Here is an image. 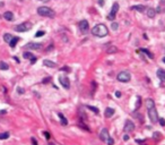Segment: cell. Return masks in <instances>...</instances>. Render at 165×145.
Here are the masks:
<instances>
[{"instance_id":"obj_1","label":"cell","mask_w":165,"mask_h":145,"mask_svg":"<svg viewBox=\"0 0 165 145\" xmlns=\"http://www.w3.org/2000/svg\"><path fill=\"white\" fill-rule=\"evenodd\" d=\"M146 107L148 109V116H149V119L152 122H156L158 120V116H157V110L155 107V102H154L152 99H147L146 100Z\"/></svg>"},{"instance_id":"obj_2","label":"cell","mask_w":165,"mask_h":145,"mask_svg":"<svg viewBox=\"0 0 165 145\" xmlns=\"http://www.w3.org/2000/svg\"><path fill=\"white\" fill-rule=\"evenodd\" d=\"M92 34L95 36H98V38H104L109 34V30L104 24H97L92 28Z\"/></svg>"},{"instance_id":"obj_3","label":"cell","mask_w":165,"mask_h":145,"mask_svg":"<svg viewBox=\"0 0 165 145\" xmlns=\"http://www.w3.org/2000/svg\"><path fill=\"white\" fill-rule=\"evenodd\" d=\"M37 14L40 16H43V17H47V18H53L56 17V13H54V10L51 8H49V7H38L37 8Z\"/></svg>"},{"instance_id":"obj_4","label":"cell","mask_w":165,"mask_h":145,"mask_svg":"<svg viewBox=\"0 0 165 145\" xmlns=\"http://www.w3.org/2000/svg\"><path fill=\"white\" fill-rule=\"evenodd\" d=\"M32 28V23L31 22H25V23H22L19 25L15 27L16 32H26V31H30Z\"/></svg>"},{"instance_id":"obj_5","label":"cell","mask_w":165,"mask_h":145,"mask_svg":"<svg viewBox=\"0 0 165 145\" xmlns=\"http://www.w3.org/2000/svg\"><path fill=\"white\" fill-rule=\"evenodd\" d=\"M117 78H118L119 82H122V83H128V82L131 79V75H130V73H128V71H121V73H119V74H118Z\"/></svg>"},{"instance_id":"obj_6","label":"cell","mask_w":165,"mask_h":145,"mask_svg":"<svg viewBox=\"0 0 165 145\" xmlns=\"http://www.w3.org/2000/svg\"><path fill=\"white\" fill-rule=\"evenodd\" d=\"M119 8H120V6H119L118 2H114L112 6V9H111V12H110V14L107 15V19L109 21H114L115 16H117V13H118Z\"/></svg>"},{"instance_id":"obj_7","label":"cell","mask_w":165,"mask_h":145,"mask_svg":"<svg viewBox=\"0 0 165 145\" xmlns=\"http://www.w3.org/2000/svg\"><path fill=\"white\" fill-rule=\"evenodd\" d=\"M79 30H80V32H82V33H87L89 31V24L86 19H82L79 23Z\"/></svg>"},{"instance_id":"obj_8","label":"cell","mask_w":165,"mask_h":145,"mask_svg":"<svg viewBox=\"0 0 165 145\" xmlns=\"http://www.w3.org/2000/svg\"><path fill=\"white\" fill-rule=\"evenodd\" d=\"M133 130H135V124L131 120H127L126 124H124V132L126 133H131Z\"/></svg>"},{"instance_id":"obj_9","label":"cell","mask_w":165,"mask_h":145,"mask_svg":"<svg viewBox=\"0 0 165 145\" xmlns=\"http://www.w3.org/2000/svg\"><path fill=\"white\" fill-rule=\"evenodd\" d=\"M23 57L25 58V59H30L31 60V65H34L36 62V60H37V58H36L35 56L33 53H31V52H27V51H25L23 53Z\"/></svg>"},{"instance_id":"obj_10","label":"cell","mask_w":165,"mask_h":145,"mask_svg":"<svg viewBox=\"0 0 165 145\" xmlns=\"http://www.w3.org/2000/svg\"><path fill=\"white\" fill-rule=\"evenodd\" d=\"M59 80H60V84H61L66 90H69L70 89V82L68 79L67 77H63V76H59Z\"/></svg>"},{"instance_id":"obj_11","label":"cell","mask_w":165,"mask_h":145,"mask_svg":"<svg viewBox=\"0 0 165 145\" xmlns=\"http://www.w3.org/2000/svg\"><path fill=\"white\" fill-rule=\"evenodd\" d=\"M109 137H110L109 130L106 129V128H103V129L101 130V133H100V138H101V141H103V142H106Z\"/></svg>"},{"instance_id":"obj_12","label":"cell","mask_w":165,"mask_h":145,"mask_svg":"<svg viewBox=\"0 0 165 145\" xmlns=\"http://www.w3.org/2000/svg\"><path fill=\"white\" fill-rule=\"evenodd\" d=\"M26 48L27 49H32V50H40V49H42V44L31 42V43H27L26 44Z\"/></svg>"},{"instance_id":"obj_13","label":"cell","mask_w":165,"mask_h":145,"mask_svg":"<svg viewBox=\"0 0 165 145\" xmlns=\"http://www.w3.org/2000/svg\"><path fill=\"white\" fill-rule=\"evenodd\" d=\"M114 109L113 108H106L105 109V113H104V116H105V118H110V117H112L113 115H114Z\"/></svg>"},{"instance_id":"obj_14","label":"cell","mask_w":165,"mask_h":145,"mask_svg":"<svg viewBox=\"0 0 165 145\" xmlns=\"http://www.w3.org/2000/svg\"><path fill=\"white\" fill-rule=\"evenodd\" d=\"M3 18L8 22H12V21H14V14L12 12H6L3 14Z\"/></svg>"},{"instance_id":"obj_15","label":"cell","mask_w":165,"mask_h":145,"mask_svg":"<svg viewBox=\"0 0 165 145\" xmlns=\"http://www.w3.org/2000/svg\"><path fill=\"white\" fill-rule=\"evenodd\" d=\"M106 52L110 54L115 53V52H118V48L115 47V45H109V47L106 48Z\"/></svg>"},{"instance_id":"obj_16","label":"cell","mask_w":165,"mask_h":145,"mask_svg":"<svg viewBox=\"0 0 165 145\" xmlns=\"http://www.w3.org/2000/svg\"><path fill=\"white\" fill-rule=\"evenodd\" d=\"M157 76L162 82H165V70L164 69H158L157 70Z\"/></svg>"},{"instance_id":"obj_17","label":"cell","mask_w":165,"mask_h":145,"mask_svg":"<svg viewBox=\"0 0 165 145\" xmlns=\"http://www.w3.org/2000/svg\"><path fill=\"white\" fill-rule=\"evenodd\" d=\"M155 15H156V10L154 8H148L147 9V16L149 18H155Z\"/></svg>"},{"instance_id":"obj_18","label":"cell","mask_w":165,"mask_h":145,"mask_svg":"<svg viewBox=\"0 0 165 145\" xmlns=\"http://www.w3.org/2000/svg\"><path fill=\"white\" fill-rule=\"evenodd\" d=\"M131 9H132V10H137V12L142 13V12H145L146 7L142 6V5H137V6H132V7H131Z\"/></svg>"},{"instance_id":"obj_19","label":"cell","mask_w":165,"mask_h":145,"mask_svg":"<svg viewBox=\"0 0 165 145\" xmlns=\"http://www.w3.org/2000/svg\"><path fill=\"white\" fill-rule=\"evenodd\" d=\"M43 65H44L45 67H50V68H54V67H56V64H54V62L51 61V60H47V59L43 61Z\"/></svg>"},{"instance_id":"obj_20","label":"cell","mask_w":165,"mask_h":145,"mask_svg":"<svg viewBox=\"0 0 165 145\" xmlns=\"http://www.w3.org/2000/svg\"><path fill=\"white\" fill-rule=\"evenodd\" d=\"M58 116H59V118H60V121H61V125L62 126H67L68 125V120L66 119V117L62 113H58Z\"/></svg>"},{"instance_id":"obj_21","label":"cell","mask_w":165,"mask_h":145,"mask_svg":"<svg viewBox=\"0 0 165 145\" xmlns=\"http://www.w3.org/2000/svg\"><path fill=\"white\" fill-rule=\"evenodd\" d=\"M138 52H142V53H145V54H147L148 57H149L150 59H153L154 58V54L150 52V51H148V50H146V49H140V50H138Z\"/></svg>"},{"instance_id":"obj_22","label":"cell","mask_w":165,"mask_h":145,"mask_svg":"<svg viewBox=\"0 0 165 145\" xmlns=\"http://www.w3.org/2000/svg\"><path fill=\"white\" fill-rule=\"evenodd\" d=\"M18 41H19V38H17V36H16V38H12V40L9 42V44H10V47L12 48H15Z\"/></svg>"},{"instance_id":"obj_23","label":"cell","mask_w":165,"mask_h":145,"mask_svg":"<svg viewBox=\"0 0 165 145\" xmlns=\"http://www.w3.org/2000/svg\"><path fill=\"white\" fill-rule=\"evenodd\" d=\"M0 69H1V70H8V69H9V65H8V64H6L5 61H1V62H0Z\"/></svg>"},{"instance_id":"obj_24","label":"cell","mask_w":165,"mask_h":145,"mask_svg":"<svg viewBox=\"0 0 165 145\" xmlns=\"http://www.w3.org/2000/svg\"><path fill=\"white\" fill-rule=\"evenodd\" d=\"M12 38H14V36H12V34H9V33H6V34L3 35V40H5L6 42H8V43L12 40Z\"/></svg>"},{"instance_id":"obj_25","label":"cell","mask_w":165,"mask_h":145,"mask_svg":"<svg viewBox=\"0 0 165 145\" xmlns=\"http://www.w3.org/2000/svg\"><path fill=\"white\" fill-rule=\"evenodd\" d=\"M9 136H10V134H9L8 132H6V133H0V139H7Z\"/></svg>"},{"instance_id":"obj_26","label":"cell","mask_w":165,"mask_h":145,"mask_svg":"<svg viewBox=\"0 0 165 145\" xmlns=\"http://www.w3.org/2000/svg\"><path fill=\"white\" fill-rule=\"evenodd\" d=\"M87 108H88L89 110H92L93 112H95L96 115H98V113H100V111H98V109L96 107H91V105H87Z\"/></svg>"},{"instance_id":"obj_27","label":"cell","mask_w":165,"mask_h":145,"mask_svg":"<svg viewBox=\"0 0 165 145\" xmlns=\"http://www.w3.org/2000/svg\"><path fill=\"white\" fill-rule=\"evenodd\" d=\"M105 143L107 145H113V144H114V139H113L112 137H109V138H107V141H106Z\"/></svg>"},{"instance_id":"obj_28","label":"cell","mask_w":165,"mask_h":145,"mask_svg":"<svg viewBox=\"0 0 165 145\" xmlns=\"http://www.w3.org/2000/svg\"><path fill=\"white\" fill-rule=\"evenodd\" d=\"M44 34H45V32H44V31H38V32H36L35 36H36V38H40V36H43Z\"/></svg>"},{"instance_id":"obj_29","label":"cell","mask_w":165,"mask_h":145,"mask_svg":"<svg viewBox=\"0 0 165 145\" xmlns=\"http://www.w3.org/2000/svg\"><path fill=\"white\" fill-rule=\"evenodd\" d=\"M111 27H112V30H113V31H117V30H118V27H119V24H118V23H115V22H114V23H112Z\"/></svg>"},{"instance_id":"obj_30","label":"cell","mask_w":165,"mask_h":145,"mask_svg":"<svg viewBox=\"0 0 165 145\" xmlns=\"http://www.w3.org/2000/svg\"><path fill=\"white\" fill-rule=\"evenodd\" d=\"M43 135H44V137H45L47 139H50V137H51L50 133H47V132H44V133H43Z\"/></svg>"},{"instance_id":"obj_31","label":"cell","mask_w":165,"mask_h":145,"mask_svg":"<svg viewBox=\"0 0 165 145\" xmlns=\"http://www.w3.org/2000/svg\"><path fill=\"white\" fill-rule=\"evenodd\" d=\"M159 124L162 126H165V119L164 118H159Z\"/></svg>"},{"instance_id":"obj_32","label":"cell","mask_w":165,"mask_h":145,"mask_svg":"<svg viewBox=\"0 0 165 145\" xmlns=\"http://www.w3.org/2000/svg\"><path fill=\"white\" fill-rule=\"evenodd\" d=\"M129 138H130V136H129V135H128V134H126V135H123V141H126V142H127V141H129Z\"/></svg>"},{"instance_id":"obj_33","label":"cell","mask_w":165,"mask_h":145,"mask_svg":"<svg viewBox=\"0 0 165 145\" xmlns=\"http://www.w3.org/2000/svg\"><path fill=\"white\" fill-rule=\"evenodd\" d=\"M31 141H32V144L33 145H37V142H36V139L34 138V137H32V138H31Z\"/></svg>"},{"instance_id":"obj_34","label":"cell","mask_w":165,"mask_h":145,"mask_svg":"<svg viewBox=\"0 0 165 145\" xmlns=\"http://www.w3.org/2000/svg\"><path fill=\"white\" fill-rule=\"evenodd\" d=\"M17 92H18V93H21V94H23V93H24V90L21 89V87H18V89H17Z\"/></svg>"},{"instance_id":"obj_35","label":"cell","mask_w":165,"mask_h":145,"mask_svg":"<svg viewBox=\"0 0 165 145\" xmlns=\"http://www.w3.org/2000/svg\"><path fill=\"white\" fill-rule=\"evenodd\" d=\"M98 5L100 6H104V0H98Z\"/></svg>"},{"instance_id":"obj_36","label":"cell","mask_w":165,"mask_h":145,"mask_svg":"<svg viewBox=\"0 0 165 145\" xmlns=\"http://www.w3.org/2000/svg\"><path fill=\"white\" fill-rule=\"evenodd\" d=\"M61 70H67V71H70V68H68V67H62Z\"/></svg>"},{"instance_id":"obj_37","label":"cell","mask_w":165,"mask_h":145,"mask_svg":"<svg viewBox=\"0 0 165 145\" xmlns=\"http://www.w3.org/2000/svg\"><path fill=\"white\" fill-rule=\"evenodd\" d=\"M115 96H118V98H120V96H121V93H120V92H117V93H115Z\"/></svg>"},{"instance_id":"obj_38","label":"cell","mask_w":165,"mask_h":145,"mask_svg":"<svg viewBox=\"0 0 165 145\" xmlns=\"http://www.w3.org/2000/svg\"><path fill=\"white\" fill-rule=\"evenodd\" d=\"M163 62H164V64H165V57H164V58H163Z\"/></svg>"},{"instance_id":"obj_39","label":"cell","mask_w":165,"mask_h":145,"mask_svg":"<svg viewBox=\"0 0 165 145\" xmlns=\"http://www.w3.org/2000/svg\"><path fill=\"white\" fill-rule=\"evenodd\" d=\"M38 1H47V0H38Z\"/></svg>"}]
</instances>
